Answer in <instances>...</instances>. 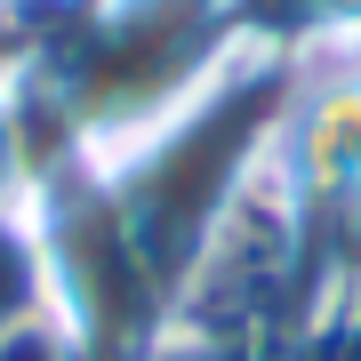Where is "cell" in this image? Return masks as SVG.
Returning a JSON list of instances; mask_svg holds the SVG:
<instances>
[{
    "mask_svg": "<svg viewBox=\"0 0 361 361\" xmlns=\"http://www.w3.org/2000/svg\"><path fill=\"white\" fill-rule=\"evenodd\" d=\"M49 265H40V233H32V201L0 209V337L49 322Z\"/></svg>",
    "mask_w": 361,
    "mask_h": 361,
    "instance_id": "cell-1",
    "label": "cell"
}]
</instances>
